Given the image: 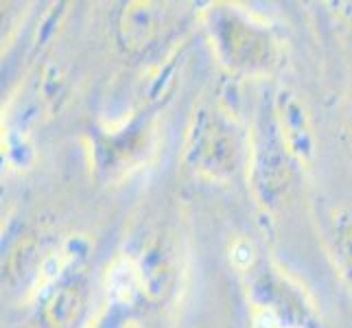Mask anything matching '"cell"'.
<instances>
[{"mask_svg":"<svg viewBox=\"0 0 352 328\" xmlns=\"http://www.w3.org/2000/svg\"><path fill=\"white\" fill-rule=\"evenodd\" d=\"M346 142H348V151L352 155V114L348 116V125H346Z\"/></svg>","mask_w":352,"mask_h":328,"instance_id":"6","label":"cell"},{"mask_svg":"<svg viewBox=\"0 0 352 328\" xmlns=\"http://www.w3.org/2000/svg\"><path fill=\"white\" fill-rule=\"evenodd\" d=\"M188 153L199 171L210 175L234 173L241 155L239 131L219 112L204 114L197 129L192 131Z\"/></svg>","mask_w":352,"mask_h":328,"instance_id":"1","label":"cell"},{"mask_svg":"<svg viewBox=\"0 0 352 328\" xmlns=\"http://www.w3.org/2000/svg\"><path fill=\"white\" fill-rule=\"evenodd\" d=\"M212 31L217 33V42L230 59V64L243 68H258L270 64L272 42L267 33L252 27L250 22L223 11L212 24Z\"/></svg>","mask_w":352,"mask_h":328,"instance_id":"2","label":"cell"},{"mask_svg":"<svg viewBox=\"0 0 352 328\" xmlns=\"http://www.w3.org/2000/svg\"><path fill=\"white\" fill-rule=\"evenodd\" d=\"M86 309V287L77 278L62 281L48 296L44 318L53 328H68L75 324Z\"/></svg>","mask_w":352,"mask_h":328,"instance_id":"4","label":"cell"},{"mask_svg":"<svg viewBox=\"0 0 352 328\" xmlns=\"http://www.w3.org/2000/svg\"><path fill=\"white\" fill-rule=\"evenodd\" d=\"M331 243L339 267L352 283V206H342L331 215Z\"/></svg>","mask_w":352,"mask_h":328,"instance_id":"5","label":"cell"},{"mask_svg":"<svg viewBox=\"0 0 352 328\" xmlns=\"http://www.w3.org/2000/svg\"><path fill=\"white\" fill-rule=\"evenodd\" d=\"M175 9L162 3H136L123 11L118 22L120 38L129 48H149L160 42L168 31H173Z\"/></svg>","mask_w":352,"mask_h":328,"instance_id":"3","label":"cell"}]
</instances>
